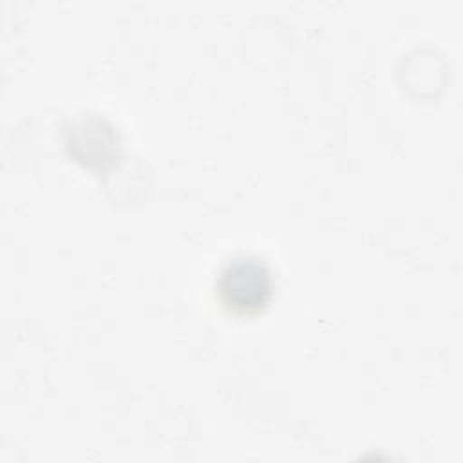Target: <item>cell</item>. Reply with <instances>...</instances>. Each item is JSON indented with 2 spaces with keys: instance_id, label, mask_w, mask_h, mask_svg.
I'll use <instances>...</instances> for the list:
<instances>
[{
  "instance_id": "cell-1",
  "label": "cell",
  "mask_w": 463,
  "mask_h": 463,
  "mask_svg": "<svg viewBox=\"0 0 463 463\" xmlns=\"http://www.w3.org/2000/svg\"><path fill=\"white\" fill-rule=\"evenodd\" d=\"M275 289L268 264L253 255H237L222 264L215 279L221 304L233 315L250 317L260 313Z\"/></svg>"
},
{
  "instance_id": "cell-2",
  "label": "cell",
  "mask_w": 463,
  "mask_h": 463,
  "mask_svg": "<svg viewBox=\"0 0 463 463\" xmlns=\"http://www.w3.org/2000/svg\"><path fill=\"white\" fill-rule=\"evenodd\" d=\"M67 146L71 154L85 166L107 168L118 154L114 128L99 119L90 118L78 121L67 130Z\"/></svg>"
}]
</instances>
